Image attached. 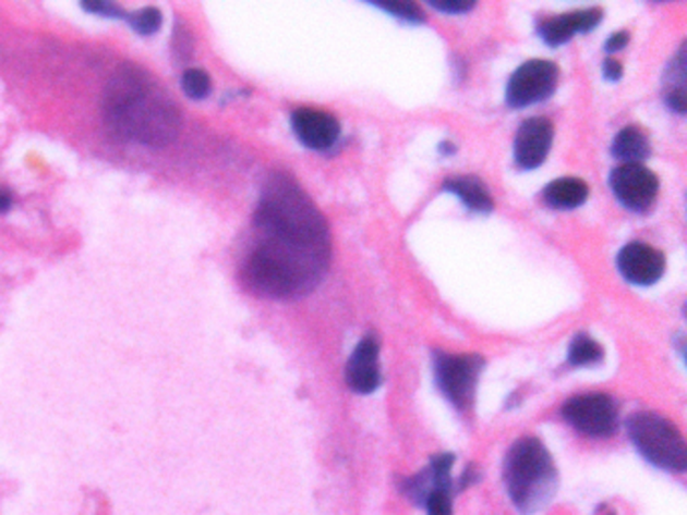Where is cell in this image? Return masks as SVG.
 <instances>
[{"label":"cell","instance_id":"cell-1","mask_svg":"<svg viewBox=\"0 0 687 515\" xmlns=\"http://www.w3.org/2000/svg\"><path fill=\"white\" fill-rule=\"evenodd\" d=\"M104 107L109 127L142 146H168L182 130L180 109L168 93L135 66L121 69L109 81Z\"/></svg>","mask_w":687,"mask_h":515},{"label":"cell","instance_id":"cell-2","mask_svg":"<svg viewBox=\"0 0 687 515\" xmlns=\"http://www.w3.org/2000/svg\"><path fill=\"white\" fill-rule=\"evenodd\" d=\"M254 225L265 240L330 254L325 216L287 173H273L266 180L254 213Z\"/></svg>","mask_w":687,"mask_h":515},{"label":"cell","instance_id":"cell-3","mask_svg":"<svg viewBox=\"0 0 687 515\" xmlns=\"http://www.w3.org/2000/svg\"><path fill=\"white\" fill-rule=\"evenodd\" d=\"M329 265L330 254L325 252L304 250L261 238L246 258L242 277L254 294L289 301L315 291Z\"/></svg>","mask_w":687,"mask_h":515},{"label":"cell","instance_id":"cell-4","mask_svg":"<svg viewBox=\"0 0 687 515\" xmlns=\"http://www.w3.org/2000/svg\"><path fill=\"white\" fill-rule=\"evenodd\" d=\"M558 476L555 462L541 439L522 437L504 457V486L516 510L534 514L555 493Z\"/></svg>","mask_w":687,"mask_h":515},{"label":"cell","instance_id":"cell-5","mask_svg":"<svg viewBox=\"0 0 687 515\" xmlns=\"http://www.w3.org/2000/svg\"><path fill=\"white\" fill-rule=\"evenodd\" d=\"M627 433L651 465L682 474L687 467V447L682 431L663 415L641 410L627 419Z\"/></svg>","mask_w":687,"mask_h":515},{"label":"cell","instance_id":"cell-6","mask_svg":"<svg viewBox=\"0 0 687 515\" xmlns=\"http://www.w3.org/2000/svg\"><path fill=\"white\" fill-rule=\"evenodd\" d=\"M484 369L480 355H434V377L442 395L458 410H468L474 405L478 381Z\"/></svg>","mask_w":687,"mask_h":515},{"label":"cell","instance_id":"cell-7","mask_svg":"<svg viewBox=\"0 0 687 515\" xmlns=\"http://www.w3.org/2000/svg\"><path fill=\"white\" fill-rule=\"evenodd\" d=\"M561 413L572 429L587 437H611L619 427L617 401L605 393L572 396Z\"/></svg>","mask_w":687,"mask_h":515},{"label":"cell","instance_id":"cell-8","mask_svg":"<svg viewBox=\"0 0 687 515\" xmlns=\"http://www.w3.org/2000/svg\"><path fill=\"white\" fill-rule=\"evenodd\" d=\"M558 85V66L553 61L532 59L516 69L506 85V103L515 109L546 101Z\"/></svg>","mask_w":687,"mask_h":515},{"label":"cell","instance_id":"cell-9","mask_svg":"<svg viewBox=\"0 0 687 515\" xmlns=\"http://www.w3.org/2000/svg\"><path fill=\"white\" fill-rule=\"evenodd\" d=\"M611 189L631 212H646L658 198L660 180L641 163H622L611 172Z\"/></svg>","mask_w":687,"mask_h":515},{"label":"cell","instance_id":"cell-10","mask_svg":"<svg viewBox=\"0 0 687 515\" xmlns=\"http://www.w3.org/2000/svg\"><path fill=\"white\" fill-rule=\"evenodd\" d=\"M291 125L297 139L304 147L317 149V151L335 146L341 135V123L337 121V118L313 107L294 109Z\"/></svg>","mask_w":687,"mask_h":515},{"label":"cell","instance_id":"cell-11","mask_svg":"<svg viewBox=\"0 0 687 515\" xmlns=\"http://www.w3.org/2000/svg\"><path fill=\"white\" fill-rule=\"evenodd\" d=\"M617 266L622 277L635 286H653L665 272V256L649 244L631 242L619 252Z\"/></svg>","mask_w":687,"mask_h":515},{"label":"cell","instance_id":"cell-12","mask_svg":"<svg viewBox=\"0 0 687 515\" xmlns=\"http://www.w3.org/2000/svg\"><path fill=\"white\" fill-rule=\"evenodd\" d=\"M555 137V127L546 118L525 121L515 139V161L520 170H537L544 163Z\"/></svg>","mask_w":687,"mask_h":515},{"label":"cell","instance_id":"cell-13","mask_svg":"<svg viewBox=\"0 0 687 515\" xmlns=\"http://www.w3.org/2000/svg\"><path fill=\"white\" fill-rule=\"evenodd\" d=\"M347 384L359 395H371L379 389L382 372H379V343L373 334H367L359 341L351 358L347 360L345 369Z\"/></svg>","mask_w":687,"mask_h":515},{"label":"cell","instance_id":"cell-14","mask_svg":"<svg viewBox=\"0 0 687 515\" xmlns=\"http://www.w3.org/2000/svg\"><path fill=\"white\" fill-rule=\"evenodd\" d=\"M603 11L601 9H581L572 13L558 14L553 19H544L539 23V35L549 47H561L575 35L589 33L601 23Z\"/></svg>","mask_w":687,"mask_h":515},{"label":"cell","instance_id":"cell-15","mask_svg":"<svg viewBox=\"0 0 687 515\" xmlns=\"http://www.w3.org/2000/svg\"><path fill=\"white\" fill-rule=\"evenodd\" d=\"M444 189L462 199L470 212L490 213L494 210V201L486 184L477 175H456L444 182Z\"/></svg>","mask_w":687,"mask_h":515},{"label":"cell","instance_id":"cell-16","mask_svg":"<svg viewBox=\"0 0 687 515\" xmlns=\"http://www.w3.org/2000/svg\"><path fill=\"white\" fill-rule=\"evenodd\" d=\"M542 198L555 210H575L589 198V185L579 177H563L546 185Z\"/></svg>","mask_w":687,"mask_h":515},{"label":"cell","instance_id":"cell-17","mask_svg":"<svg viewBox=\"0 0 687 515\" xmlns=\"http://www.w3.org/2000/svg\"><path fill=\"white\" fill-rule=\"evenodd\" d=\"M665 103L667 107L684 115L686 113V47H682L672 63L667 66V73H665Z\"/></svg>","mask_w":687,"mask_h":515},{"label":"cell","instance_id":"cell-18","mask_svg":"<svg viewBox=\"0 0 687 515\" xmlns=\"http://www.w3.org/2000/svg\"><path fill=\"white\" fill-rule=\"evenodd\" d=\"M611 151L623 163H641L649 158L651 147H649L648 135L643 133V130L629 125L617 133V137L613 139Z\"/></svg>","mask_w":687,"mask_h":515},{"label":"cell","instance_id":"cell-19","mask_svg":"<svg viewBox=\"0 0 687 515\" xmlns=\"http://www.w3.org/2000/svg\"><path fill=\"white\" fill-rule=\"evenodd\" d=\"M567 358L568 365L572 367H595L599 363H603L605 351L593 336L581 332V334H575L568 344Z\"/></svg>","mask_w":687,"mask_h":515},{"label":"cell","instance_id":"cell-20","mask_svg":"<svg viewBox=\"0 0 687 515\" xmlns=\"http://www.w3.org/2000/svg\"><path fill=\"white\" fill-rule=\"evenodd\" d=\"M182 87L190 99H204L210 95V77L202 69H188L182 77Z\"/></svg>","mask_w":687,"mask_h":515},{"label":"cell","instance_id":"cell-21","mask_svg":"<svg viewBox=\"0 0 687 515\" xmlns=\"http://www.w3.org/2000/svg\"><path fill=\"white\" fill-rule=\"evenodd\" d=\"M130 25L140 35H154L161 27V13L154 7H147V9H142L137 13L130 14Z\"/></svg>","mask_w":687,"mask_h":515},{"label":"cell","instance_id":"cell-22","mask_svg":"<svg viewBox=\"0 0 687 515\" xmlns=\"http://www.w3.org/2000/svg\"><path fill=\"white\" fill-rule=\"evenodd\" d=\"M422 507H425L427 515H454L451 512V489H434L432 493L425 495Z\"/></svg>","mask_w":687,"mask_h":515},{"label":"cell","instance_id":"cell-23","mask_svg":"<svg viewBox=\"0 0 687 515\" xmlns=\"http://www.w3.org/2000/svg\"><path fill=\"white\" fill-rule=\"evenodd\" d=\"M382 11L394 14L396 19H401L406 23H423V13L418 4L413 2H391V4H377Z\"/></svg>","mask_w":687,"mask_h":515},{"label":"cell","instance_id":"cell-24","mask_svg":"<svg viewBox=\"0 0 687 515\" xmlns=\"http://www.w3.org/2000/svg\"><path fill=\"white\" fill-rule=\"evenodd\" d=\"M81 7H83L85 11H89V13L104 14V16H118V19L123 16V11H121L120 7H118V4H113V2H107V0L83 2Z\"/></svg>","mask_w":687,"mask_h":515},{"label":"cell","instance_id":"cell-25","mask_svg":"<svg viewBox=\"0 0 687 515\" xmlns=\"http://www.w3.org/2000/svg\"><path fill=\"white\" fill-rule=\"evenodd\" d=\"M439 13L463 14L470 13L477 4L474 2H430Z\"/></svg>","mask_w":687,"mask_h":515},{"label":"cell","instance_id":"cell-26","mask_svg":"<svg viewBox=\"0 0 687 515\" xmlns=\"http://www.w3.org/2000/svg\"><path fill=\"white\" fill-rule=\"evenodd\" d=\"M627 42H629V33H627V30H619V33H615V35L605 42V51H607V53H617V51H622V49L627 47Z\"/></svg>","mask_w":687,"mask_h":515},{"label":"cell","instance_id":"cell-27","mask_svg":"<svg viewBox=\"0 0 687 515\" xmlns=\"http://www.w3.org/2000/svg\"><path fill=\"white\" fill-rule=\"evenodd\" d=\"M603 75H605V79L619 81L623 75V65L619 61H615V59H607L605 63H603Z\"/></svg>","mask_w":687,"mask_h":515},{"label":"cell","instance_id":"cell-28","mask_svg":"<svg viewBox=\"0 0 687 515\" xmlns=\"http://www.w3.org/2000/svg\"><path fill=\"white\" fill-rule=\"evenodd\" d=\"M9 206H11V196L4 194V192H0V212H7Z\"/></svg>","mask_w":687,"mask_h":515}]
</instances>
